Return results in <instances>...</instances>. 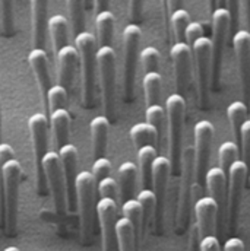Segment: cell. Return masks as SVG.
Listing matches in <instances>:
<instances>
[{
    "mask_svg": "<svg viewBox=\"0 0 250 251\" xmlns=\"http://www.w3.org/2000/svg\"><path fill=\"white\" fill-rule=\"evenodd\" d=\"M129 7H130V16H132L133 19L140 18V12H142V9H143V3H142V1H130Z\"/></svg>",
    "mask_w": 250,
    "mask_h": 251,
    "instance_id": "f5cc1de1",
    "label": "cell"
},
{
    "mask_svg": "<svg viewBox=\"0 0 250 251\" xmlns=\"http://www.w3.org/2000/svg\"><path fill=\"white\" fill-rule=\"evenodd\" d=\"M97 190H98V194L101 196V199L116 200L119 196V184L113 177H107V178L101 180L100 183H97Z\"/></svg>",
    "mask_w": 250,
    "mask_h": 251,
    "instance_id": "7bdbcfd3",
    "label": "cell"
},
{
    "mask_svg": "<svg viewBox=\"0 0 250 251\" xmlns=\"http://www.w3.org/2000/svg\"><path fill=\"white\" fill-rule=\"evenodd\" d=\"M0 143H1V98H0Z\"/></svg>",
    "mask_w": 250,
    "mask_h": 251,
    "instance_id": "11a10c76",
    "label": "cell"
},
{
    "mask_svg": "<svg viewBox=\"0 0 250 251\" xmlns=\"http://www.w3.org/2000/svg\"><path fill=\"white\" fill-rule=\"evenodd\" d=\"M239 12L242 16V22L246 25V31L250 32V1L248 0L239 1Z\"/></svg>",
    "mask_w": 250,
    "mask_h": 251,
    "instance_id": "f907efd6",
    "label": "cell"
},
{
    "mask_svg": "<svg viewBox=\"0 0 250 251\" xmlns=\"http://www.w3.org/2000/svg\"><path fill=\"white\" fill-rule=\"evenodd\" d=\"M136 200L140 203L143 210V226L146 228L154 219H155V210H157V197L152 188H142L136 197Z\"/></svg>",
    "mask_w": 250,
    "mask_h": 251,
    "instance_id": "d590c367",
    "label": "cell"
},
{
    "mask_svg": "<svg viewBox=\"0 0 250 251\" xmlns=\"http://www.w3.org/2000/svg\"><path fill=\"white\" fill-rule=\"evenodd\" d=\"M116 237H117V249L119 251H135L136 247V232L133 225L126 219L119 218L116 222Z\"/></svg>",
    "mask_w": 250,
    "mask_h": 251,
    "instance_id": "f546056e",
    "label": "cell"
},
{
    "mask_svg": "<svg viewBox=\"0 0 250 251\" xmlns=\"http://www.w3.org/2000/svg\"><path fill=\"white\" fill-rule=\"evenodd\" d=\"M192 56L194 64L196 85H197V97L200 107H206L208 104V92L212 79V41L209 37L199 38L192 46Z\"/></svg>",
    "mask_w": 250,
    "mask_h": 251,
    "instance_id": "ba28073f",
    "label": "cell"
},
{
    "mask_svg": "<svg viewBox=\"0 0 250 251\" xmlns=\"http://www.w3.org/2000/svg\"><path fill=\"white\" fill-rule=\"evenodd\" d=\"M139 60L142 63L145 73L158 72L160 70V62H161V54H160L158 49H155L154 46H146L139 53Z\"/></svg>",
    "mask_w": 250,
    "mask_h": 251,
    "instance_id": "ab89813d",
    "label": "cell"
},
{
    "mask_svg": "<svg viewBox=\"0 0 250 251\" xmlns=\"http://www.w3.org/2000/svg\"><path fill=\"white\" fill-rule=\"evenodd\" d=\"M91 174L94 176V178H95L97 183H100L101 180L110 177V174H111V162H110V159H107L106 156L95 159L94 164H92Z\"/></svg>",
    "mask_w": 250,
    "mask_h": 251,
    "instance_id": "ee69618b",
    "label": "cell"
},
{
    "mask_svg": "<svg viewBox=\"0 0 250 251\" xmlns=\"http://www.w3.org/2000/svg\"><path fill=\"white\" fill-rule=\"evenodd\" d=\"M116 19L110 10H104L97 13L95 16V28H97V44L100 47H111L113 35H114Z\"/></svg>",
    "mask_w": 250,
    "mask_h": 251,
    "instance_id": "484cf974",
    "label": "cell"
},
{
    "mask_svg": "<svg viewBox=\"0 0 250 251\" xmlns=\"http://www.w3.org/2000/svg\"><path fill=\"white\" fill-rule=\"evenodd\" d=\"M91 130V143H92V153L95 159L104 158L107 151V140H109V130L110 120L106 116H97L89 123Z\"/></svg>",
    "mask_w": 250,
    "mask_h": 251,
    "instance_id": "cb8c5ba5",
    "label": "cell"
},
{
    "mask_svg": "<svg viewBox=\"0 0 250 251\" xmlns=\"http://www.w3.org/2000/svg\"><path fill=\"white\" fill-rule=\"evenodd\" d=\"M75 49L79 53L82 70V100L85 108H92L95 102V82H97V38L85 31L75 37Z\"/></svg>",
    "mask_w": 250,
    "mask_h": 251,
    "instance_id": "7a4b0ae2",
    "label": "cell"
},
{
    "mask_svg": "<svg viewBox=\"0 0 250 251\" xmlns=\"http://www.w3.org/2000/svg\"><path fill=\"white\" fill-rule=\"evenodd\" d=\"M202 37H205V31H203L202 24L200 22H196V21H192L188 25L186 31H185V43L192 47Z\"/></svg>",
    "mask_w": 250,
    "mask_h": 251,
    "instance_id": "f6af8a7d",
    "label": "cell"
},
{
    "mask_svg": "<svg viewBox=\"0 0 250 251\" xmlns=\"http://www.w3.org/2000/svg\"><path fill=\"white\" fill-rule=\"evenodd\" d=\"M97 181L89 171H82L76 178V203L79 210L81 231L85 243H89L94 232V219L97 213L95 203Z\"/></svg>",
    "mask_w": 250,
    "mask_h": 251,
    "instance_id": "277c9868",
    "label": "cell"
},
{
    "mask_svg": "<svg viewBox=\"0 0 250 251\" xmlns=\"http://www.w3.org/2000/svg\"><path fill=\"white\" fill-rule=\"evenodd\" d=\"M200 234L196 225L192 226L190 229V237H189V251H200Z\"/></svg>",
    "mask_w": 250,
    "mask_h": 251,
    "instance_id": "c3c4849f",
    "label": "cell"
},
{
    "mask_svg": "<svg viewBox=\"0 0 250 251\" xmlns=\"http://www.w3.org/2000/svg\"><path fill=\"white\" fill-rule=\"evenodd\" d=\"M221 249L222 251H245V243L239 237H231L224 243Z\"/></svg>",
    "mask_w": 250,
    "mask_h": 251,
    "instance_id": "681fc988",
    "label": "cell"
},
{
    "mask_svg": "<svg viewBox=\"0 0 250 251\" xmlns=\"http://www.w3.org/2000/svg\"><path fill=\"white\" fill-rule=\"evenodd\" d=\"M166 116L168 125V139H170V161L171 173H179L182 165L183 153V127L186 114V101L180 94H171L166 100Z\"/></svg>",
    "mask_w": 250,
    "mask_h": 251,
    "instance_id": "3957f363",
    "label": "cell"
},
{
    "mask_svg": "<svg viewBox=\"0 0 250 251\" xmlns=\"http://www.w3.org/2000/svg\"><path fill=\"white\" fill-rule=\"evenodd\" d=\"M214 125L208 120H200L194 125L193 128V137H194V146H193V158H194V178L196 183L200 186V183L205 180V176L208 173L209 158H211V148H212V139H214Z\"/></svg>",
    "mask_w": 250,
    "mask_h": 251,
    "instance_id": "8fae6325",
    "label": "cell"
},
{
    "mask_svg": "<svg viewBox=\"0 0 250 251\" xmlns=\"http://www.w3.org/2000/svg\"><path fill=\"white\" fill-rule=\"evenodd\" d=\"M245 251H246V250H245Z\"/></svg>",
    "mask_w": 250,
    "mask_h": 251,
    "instance_id": "680465c9",
    "label": "cell"
},
{
    "mask_svg": "<svg viewBox=\"0 0 250 251\" xmlns=\"http://www.w3.org/2000/svg\"><path fill=\"white\" fill-rule=\"evenodd\" d=\"M142 88L145 94V102L146 107L158 104L160 97H161V89H163V77L160 72H151L145 73L142 79Z\"/></svg>",
    "mask_w": 250,
    "mask_h": 251,
    "instance_id": "4dcf8cb0",
    "label": "cell"
},
{
    "mask_svg": "<svg viewBox=\"0 0 250 251\" xmlns=\"http://www.w3.org/2000/svg\"><path fill=\"white\" fill-rule=\"evenodd\" d=\"M49 3L43 0L31 1V21H32V46L34 49L44 50L46 35L49 32Z\"/></svg>",
    "mask_w": 250,
    "mask_h": 251,
    "instance_id": "603a6c76",
    "label": "cell"
},
{
    "mask_svg": "<svg viewBox=\"0 0 250 251\" xmlns=\"http://www.w3.org/2000/svg\"><path fill=\"white\" fill-rule=\"evenodd\" d=\"M67 91L62 85H53L47 95V110L49 113H53L56 110H63L67 105Z\"/></svg>",
    "mask_w": 250,
    "mask_h": 251,
    "instance_id": "60d3db41",
    "label": "cell"
},
{
    "mask_svg": "<svg viewBox=\"0 0 250 251\" xmlns=\"http://www.w3.org/2000/svg\"><path fill=\"white\" fill-rule=\"evenodd\" d=\"M227 119L231 125V130H233L236 142H239L242 126L248 120V105L243 101H233L227 107Z\"/></svg>",
    "mask_w": 250,
    "mask_h": 251,
    "instance_id": "d6a6232c",
    "label": "cell"
},
{
    "mask_svg": "<svg viewBox=\"0 0 250 251\" xmlns=\"http://www.w3.org/2000/svg\"><path fill=\"white\" fill-rule=\"evenodd\" d=\"M3 251H19L16 247H7V249H4Z\"/></svg>",
    "mask_w": 250,
    "mask_h": 251,
    "instance_id": "9f6ffc18",
    "label": "cell"
},
{
    "mask_svg": "<svg viewBox=\"0 0 250 251\" xmlns=\"http://www.w3.org/2000/svg\"><path fill=\"white\" fill-rule=\"evenodd\" d=\"M28 62L31 66V70L35 76V80L38 83L40 92H41V98H43V104L46 108V113H49L47 110V95L52 85V76H50V66H49V57L46 50H38V49H32L28 54Z\"/></svg>",
    "mask_w": 250,
    "mask_h": 251,
    "instance_id": "ffe728a7",
    "label": "cell"
},
{
    "mask_svg": "<svg viewBox=\"0 0 250 251\" xmlns=\"http://www.w3.org/2000/svg\"><path fill=\"white\" fill-rule=\"evenodd\" d=\"M0 25L6 37L13 35L15 32V16H13V3L1 0L0 1Z\"/></svg>",
    "mask_w": 250,
    "mask_h": 251,
    "instance_id": "b9f144b4",
    "label": "cell"
},
{
    "mask_svg": "<svg viewBox=\"0 0 250 251\" xmlns=\"http://www.w3.org/2000/svg\"><path fill=\"white\" fill-rule=\"evenodd\" d=\"M193 177H194V158L193 149L186 148L182 153L180 165V184H179V207H177V225L183 229L188 224L190 200L193 191Z\"/></svg>",
    "mask_w": 250,
    "mask_h": 251,
    "instance_id": "4fadbf2b",
    "label": "cell"
},
{
    "mask_svg": "<svg viewBox=\"0 0 250 251\" xmlns=\"http://www.w3.org/2000/svg\"><path fill=\"white\" fill-rule=\"evenodd\" d=\"M129 136H130L133 145L138 149H140L142 146H146V145H152L155 142L158 143L157 130L148 123H136V125H133L129 130Z\"/></svg>",
    "mask_w": 250,
    "mask_h": 251,
    "instance_id": "1f68e13d",
    "label": "cell"
},
{
    "mask_svg": "<svg viewBox=\"0 0 250 251\" xmlns=\"http://www.w3.org/2000/svg\"><path fill=\"white\" fill-rule=\"evenodd\" d=\"M240 142H242V153H243V161L250 165V119L245 122L242 126L240 131Z\"/></svg>",
    "mask_w": 250,
    "mask_h": 251,
    "instance_id": "bcb514c9",
    "label": "cell"
},
{
    "mask_svg": "<svg viewBox=\"0 0 250 251\" xmlns=\"http://www.w3.org/2000/svg\"><path fill=\"white\" fill-rule=\"evenodd\" d=\"M171 174V161L170 158L164 155H158L155 161L152 162L151 168V184L152 190L157 197V210H155V228L158 232H161L163 226V212H164V200L167 194V184H168V177Z\"/></svg>",
    "mask_w": 250,
    "mask_h": 251,
    "instance_id": "5bb4252c",
    "label": "cell"
},
{
    "mask_svg": "<svg viewBox=\"0 0 250 251\" xmlns=\"http://www.w3.org/2000/svg\"><path fill=\"white\" fill-rule=\"evenodd\" d=\"M66 7L69 12V21L72 25V32L75 37L85 32V3L78 0L66 1Z\"/></svg>",
    "mask_w": 250,
    "mask_h": 251,
    "instance_id": "e575fe53",
    "label": "cell"
},
{
    "mask_svg": "<svg viewBox=\"0 0 250 251\" xmlns=\"http://www.w3.org/2000/svg\"><path fill=\"white\" fill-rule=\"evenodd\" d=\"M200 251H222L217 235H209L200 240Z\"/></svg>",
    "mask_w": 250,
    "mask_h": 251,
    "instance_id": "7dc6e473",
    "label": "cell"
},
{
    "mask_svg": "<svg viewBox=\"0 0 250 251\" xmlns=\"http://www.w3.org/2000/svg\"><path fill=\"white\" fill-rule=\"evenodd\" d=\"M142 38V29L136 24H129L123 29V54H125V73H123V91L126 101L133 100L136 63L139 57V44Z\"/></svg>",
    "mask_w": 250,
    "mask_h": 251,
    "instance_id": "30bf717a",
    "label": "cell"
},
{
    "mask_svg": "<svg viewBox=\"0 0 250 251\" xmlns=\"http://www.w3.org/2000/svg\"><path fill=\"white\" fill-rule=\"evenodd\" d=\"M97 218L101 228L103 251H119L116 237L117 203L111 199H100L97 203Z\"/></svg>",
    "mask_w": 250,
    "mask_h": 251,
    "instance_id": "9a60e30c",
    "label": "cell"
},
{
    "mask_svg": "<svg viewBox=\"0 0 250 251\" xmlns=\"http://www.w3.org/2000/svg\"><path fill=\"white\" fill-rule=\"evenodd\" d=\"M98 76L103 92L106 117L113 122L116 117V53L113 47H100L97 51Z\"/></svg>",
    "mask_w": 250,
    "mask_h": 251,
    "instance_id": "5b68a950",
    "label": "cell"
},
{
    "mask_svg": "<svg viewBox=\"0 0 250 251\" xmlns=\"http://www.w3.org/2000/svg\"><path fill=\"white\" fill-rule=\"evenodd\" d=\"M205 184L209 197H212L220 206V218H227V174L220 167H211L205 176Z\"/></svg>",
    "mask_w": 250,
    "mask_h": 251,
    "instance_id": "7402d4cb",
    "label": "cell"
},
{
    "mask_svg": "<svg viewBox=\"0 0 250 251\" xmlns=\"http://www.w3.org/2000/svg\"><path fill=\"white\" fill-rule=\"evenodd\" d=\"M157 156H158V152L154 145H146L138 149V164H139L138 171L140 173L143 188H149L151 186V168Z\"/></svg>",
    "mask_w": 250,
    "mask_h": 251,
    "instance_id": "f1b7e54d",
    "label": "cell"
},
{
    "mask_svg": "<svg viewBox=\"0 0 250 251\" xmlns=\"http://www.w3.org/2000/svg\"><path fill=\"white\" fill-rule=\"evenodd\" d=\"M49 123L53 131V139H55V146L57 152L69 143V128H70V114L66 108L56 110L50 113Z\"/></svg>",
    "mask_w": 250,
    "mask_h": 251,
    "instance_id": "d4e9b609",
    "label": "cell"
},
{
    "mask_svg": "<svg viewBox=\"0 0 250 251\" xmlns=\"http://www.w3.org/2000/svg\"><path fill=\"white\" fill-rule=\"evenodd\" d=\"M145 119L146 123L151 125L158 133V143H161L163 140V133H164V125L167 122V116H166V108L161 107L160 104H154L146 107L145 110Z\"/></svg>",
    "mask_w": 250,
    "mask_h": 251,
    "instance_id": "8d00e7d4",
    "label": "cell"
},
{
    "mask_svg": "<svg viewBox=\"0 0 250 251\" xmlns=\"http://www.w3.org/2000/svg\"><path fill=\"white\" fill-rule=\"evenodd\" d=\"M249 104H250V100H249Z\"/></svg>",
    "mask_w": 250,
    "mask_h": 251,
    "instance_id": "6f0895ef",
    "label": "cell"
},
{
    "mask_svg": "<svg viewBox=\"0 0 250 251\" xmlns=\"http://www.w3.org/2000/svg\"><path fill=\"white\" fill-rule=\"evenodd\" d=\"M170 56L174 67V80H176L177 94L185 97L192 79V62H193L192 47L188 46L185 41L176 43L170 50Z\"/></svg>",
    "mask_w": 250,
    "mask_h": 251,
    "instance_id": "2e32d148",
    "label": "cell"
},
{
    "mask_svg": "<svg viewBox=\"0 0 250 251\" xmlns=\"http://www.w3.org/2000/svg\"><path fill=\"white\" fill-rule=\"evenodd\" d=\"M194 216H196V226L202 238L215 235L217 224L220 218V206L218 203L209 196H200L193 204Z\"/></svg>",
    "mask_w": 250,
    "mask_h": 251,
    "instance_id": "ac0fdd59",
    "label": "cell"
},
{
    "mask_svg": "<svg viewBox=\"0 0 250 251\" xmlns=\"http://www.w3.org/2000/svg\"><path fill=\"white\" fill-rule=\"evenodd\" d=\"M0 178L3 186V224L6 234L13 237L18 225V200H19V184L22 178V165L18 159L7 161L0 168Z\"/></svg>",
    "mask_w": 250,
    "mask_h": 251,
    "instance_id": "6da1fadb",
    "label": "cell"
},
{
    "mask_svg": "<svg viewBox=\"0 0 250 251\" xmlns=\"http://www.w3.org/2000/svg\"><path fill=\"white\" fill-rule=\"evenodd\" d=\"M218 156H220V168L228 174L230 167L240 159L239 158V145L236 142H224L221 143L220 149H218Z\"/></svg>",
    "mask_w": 250,
    "mask_h": 251,
    "instance_id": "74e56055",
    "label": "cell"
},
{
    "mask_svg": "<svg viewBox=\"0 0 250 251\" xmlns=\"http://www.w3.org/2000/svg\"><path fill=\"white\" fill-rule=\"evenodd\" d=\"M49 34L52 37L55 54L69 46V21L63 15H53L49 19Z\"/></svg>",
    "mask_w": 250,
    "mask_h": 251,
    "instance_id": "4316f807",
    "label": "cell"
},
{
    "mask_svg": "<svg viewBox=\"0 0 250 251\" xmlns=\"http://www.w3.org/2000/svg\"><path fill=\"white\" fill-rule=\"evenodd\" d=\"M122 215L133 225L135 232H136V238L139 240L142 229H143V210H142L140 203L136 199H129V200L123 201Z\"/></svg>",
    "mask_w": 250,
    "mask_h": 251,
    "instance_id": "836d02e7",
    "label": "cell"
},
{
    "mask_svg": "<svg viewBox=\"0 0 250 251\" xmlns=\"http://www.w3.org/2000/svg\"><path fill=\"white\" fill-rule=\"evenodd\" d=\"M95 6H97V13L104 12V10H109L107 9V1H95Z\"/></svg>",
    "mask_w": 250,
    "mask_h": 251,
    "instance_id": "db71d44e",
    "label": "cell"
},
{
    "mask_svg": "<svg viewBox=\"0 0 250 251\" xmlns=\"http://www.w3.org/2000/svg\"><path fill=\"white\" fill-rule=\"evenodd\" d=\"M63 165V176L66 183V201L67 210L75 212L76 203V178H78V149L72 143H67L57 152Z\"/></svg>",
    "mask_w": 250,
    "mask_h": 251,
    "instance_id": "e0dca14e",
    "label": "cell"
},
{
    "mask_svg": "<svg viewBox=\"0 0 250 251\" xmlns=\"http://www.w3.org/2000/svg\"><path fill=\"white\" fill-rule=\"evenodd\" d=\"M212 25V79L211 86L218 89L220 76H221V64H222V54L224 47L227 43V35L231 25V13L227 7H217L212 10L211 18Z\"/></svg>",
    "mask_w": 250,
    "mask_h": 251,
    "instance_id": "52a82bcc",
    "label": "cell"
},
{
    "mask_svg": "<svg viewBox=\"0 0 250 251\" xmlns=\"http://www.w3.org/2000/svg\"><path fill=\"white\" fill-rule=\"evenodd\" d=\"M15 158V151L7 143H0V168L10 159Z\"/></svg>",
    "mask_w": 250,
    "mask_h": 251,
    "instance_id": "816d5d0a",
    "label": "cell"
},
{
    "mask_svg": "<svg viewBox=\"0 0 250 251\" xmlns=\"http://www.w3.org/2000/svg\"><path fill=\"white\" fill-rule=\"evenodd\" d=\"M249 174V167L243 159H237L228 170V186H227V222L228 229L236 231L239 216H240V206L245 183Z\"/></svg>",
    "mask_w": 250,
    "mask_h": 251,
    "instance_id": "9c48e42d",
    "label": "cell"
},
{
    "mask_svg": "<svg viewBox=\"0 0 250 251\" xmlns=\"http://www.w3.org/2000/svg\"><path fill=\"white\" fill-rule=\"evenodd\" d=\"M49 117L43 113H35L29 117V131H31V140H32V151H34V159H35V170H37V187L38 193L44 196L47 193V181L43 170V161L49 151Z\"/></svg>",
    "mask_w": 250,
    "mask_h": 251,
    "instance_id": "8992f818",
    "label": "cell"
},
{
    "mask_svg": "<svg viewBox=\"0 0 250 251\" xmlns=\"http://www.w3.org/2000/svg\"><path fill=\"white\" fill-rule=\"evenodd\" d=\"M190 15L186 9H179L176 12L171 13L170 16V24L173 28V34L176 38V43H183L185 40V31L188 28V25L190 24Z\"/></svg>",
    "mask_w": 250,
    "mask_h": 251,
    "instance_id": "f35d334b",
    "label": "cell"
},
{
    "mask_svg": "<svg viewBox=\"0 0 250 251\" xmlns=\"http://www.w3.org/2000/svg\"><path fill=\"white\" fill-rule=\"evenodd\" d=\"M233 47L237 60L239 76L245 98L250 100V32L239 29L233 37Z\"/></svg>",
    "mask_w": 250,
    "mask_h": 251,
    "instance_id": "d6986e66",
    "label": "cell"
},
{
    "mask_svg": "<svg viewBox=\"0 0 250 251\" xmlns=\"http://www.w3.org/2000/svg\"><path fill=\"white\" fill-rule=\"evenodd\" d=\"M117 177H119V190H120V197L126 201L132 199L133 191H135V184H136V177H138V167L126 161L123 162L119 170H117Z\"/></svg>",
    "mask_w": 250,
    "mask_h": 251,
    "instance_id": "83f0119b",
    "label": "cell"
},
{
    "mask_svg": "<svg viewBox=\"0 0 250 251\" xmlns=\"http://www.w3.org/2000/svg\"><path fill=\"white\" fill-rule=\"evenodd\" d=\"M57 62V75H59V85L67 91V94L73 92L76 69L79 63V53L73 46H66L56 54Z\"/></svg>",
    "mask_w": 250,
    "mask_h": 251,
    "instance_id": "44dd1931",
    "label": "cell"
},
{
    "mask_svg": "<svg viewBox=\"0 0 250 251\" xmlns=\"http://www.w3.org/2000/svg\"><path fill=\"white\" fill-rule=\"evenodd\" d=\"M43 170L47 181L49 191L53 197L55 209L56 212L63 216L67 210V201H66V183L63 176L62 159L56 151H50L44 161H43Z\"/></svg>",
    "mask_w": 250,
    "mask_h": 251,
    "instance_id": "7c38bea8",
    "label": "cell"
}]
</instances>
